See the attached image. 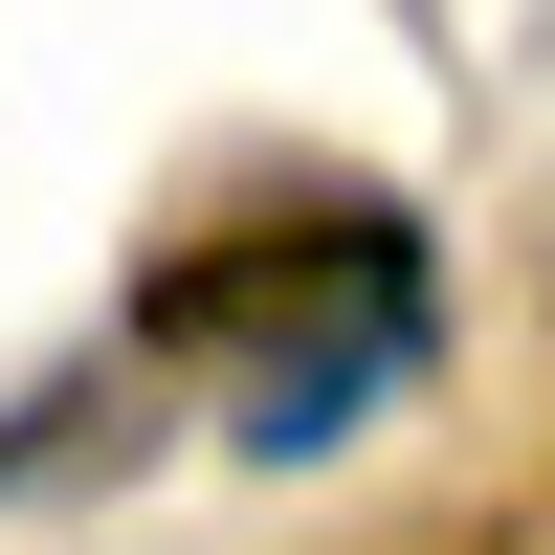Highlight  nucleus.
Wrapping results in <instances>:
<instances>
[{"instance_id": "nucleus-1", "label": "nucleus", "mask_w": 555, "mask_h": 555, "mask_svg": "<svg viewBox=\"0 0 555 555\" xmlns=\"http://www.w3.org/2000/svg\"><path fill=\"white\" fill-rule=\"evenodd\" d=\"M133 356H201L245 467H334L378 400L444 378V245L400 201H267L133 289Z\"/></svg>"}, {"instance_id": "nucleus-2", "label": "nucleus", "mask_w": 555, "mask_h": 555, "mask_svg": "<svg viewBox=\"0 0 555 555\" xmlns=\"http://www.w3.org/2000/svg\"><path fill=\"white\" fill-rule=\"evenodd\" d=\"M133 423V378L89 356V378H23V423H0V489H44V467H89V444Z\"/></svg>"}]
</instances>
